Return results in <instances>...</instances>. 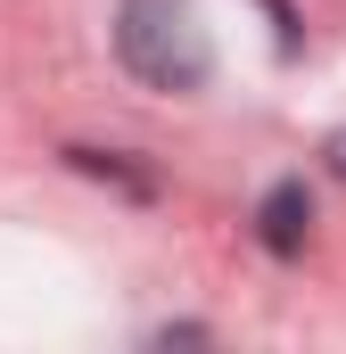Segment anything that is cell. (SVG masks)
I'll return each instance as SVG.
<instances>
[{"mask_svg": "<svg viewBox=\"0 0 346 354\" xmlns=\"http://www.w3.org/2000/svg\"><path fill=\"white\" fill-rule=\"evenodd\" d=\"M330 174L346 181V132H338V140H330Z\"/></svg>", "mask_w": 346, "mask_h": 354, "instance_id": "3", "label": "cell"}, {"mask_svg": "<svg viewBox=\"0 0 346 354\" xmlns=\"http://www.w3.org/2000/svg\"><path fill=\"white\" fill-rule=\"evenodd\" d=\"M256 231H264L272 256H297V248H305V231H313V198H305V181H272V189H264Z\"/></svg>", "mask_w": 346, "mask_h": 354, "instance_id": "2", "label": "cell"}, {"mask_svg": "<svg viewBox=\"0 0 346 354\" xmlns=\"http://www.w3.org/2000/svg\"><path fill=\"white\" fill-rule=\"evenodd\" d=\"M116 58L140 75L149 91H198L215 50L190 0H124L116 8Z\"/></svg>", "mask_w": 346, "mask_h": 354, "instance_id": "1", "label": "cell"}]
</instances>
